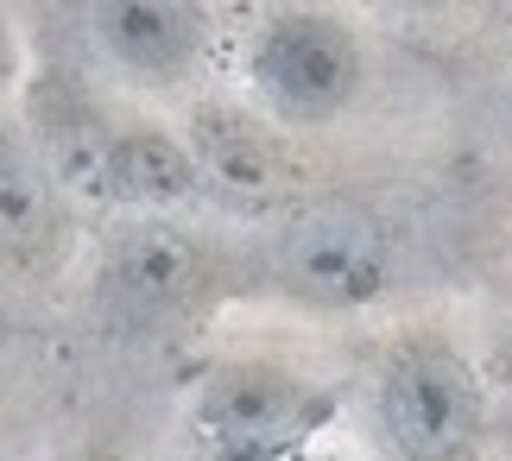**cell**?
<instances>
[{
  "instance_id": "6",
  "label": "cell",
  "mask_w": 512,
  "mask_h": 461,
  "mask_svg": "<svg viewBox=\"0 0 512 461\" xmlns=\"http://www.w3.org/2000/svg\"><path fill=\"white\" fill-rule=\"evenodd\" d=\"M203 285H209V247L177 215H121V228L102 240V259H95L102 304L133 316V323L177 316L203 297Z\"/></svg>"
},
{
  "instance_id": "13",
  "label": "cell",
  "mask_w": 512,
  "mask_h": 461,
  "mask_svg": "<svg viewBox=\"0 0 512 461\" xmlns=\"http://www.w3.org/2000/svg\"><path fill=\"white\" fill-rule=\"evenodd\" d=\"M285 461H348V455H336V449H298V455H285Z\"/></svg>"
},
{
  "instance_id": "9",
  "label": "cell",
  "mask_w": 512,
  "mask_h": 461,
  "mask_svg": "<svg viewBox=\"0 0 512 461\" xmlns=\"http://www.w3.org/2000/svg\"><path fill=\"white\" fill-rule=\"evenodd\" d=\"M190 152L203 165L209 184H222L234 196H279L291 184V146L285 127H272L260 108H228V102H203L190 114Z\"/></svg>"
},
{
  "instance_id": "3",
  "label": "cell",
  "mask_w": 512,
  "mask_h": 461,
  "mask_svg": "<svg viewBox=\"0 0 512 461\" xmlns=\"http://www.w3.org/2000/svg\"><path fill=\"white\" fill-rule=\"evenodd\" d=\"M190 424L222 461H285L329 424V392L291 360L234 354L196 379Z\"/></svg>"
},
{
  "instance_id": "14",
  "label": "cell",
  "mask_w": 512,
  "mask_h": 461,
  "mask_svg": "<svg viewBox=\"0 0 512 461\" xmlns=\"http://www.w3.org/2000/svg\"><path fill=\"white\" fill-rule=\"evenodd\" d=\"M506 133H512V95H506Z\"/></svg>"
},
{
  "instance_id": "1",
  "label": "cell",
  "mask_w": 512,
  "mask_h": 461,
  "mask_svg": "<svg viewBox=\"0 0 512 461\" xmlns=\"http://www.w3.org/2000/svg\"><path fill=\"white\" fill-rule=\"evenodd\" d=\"M373 436L386 461H481L487 386L449 335L405 329L373 360Z\"/></svg>"
},
{
  "instance_id": "8",
  "label": "cell",
  "mask_w": 512,
  "mask_h": 461,
  "mask_svg": "<svg viewBox=\"0 0 512 461\" xmlns=\"http://www.w3.org/2000/svg\"><path fill=\"white\" fill-rule=\"evenodd\" d=\"M19 120L32 127L45 165L57 171L70 203H102L114 209L108 196V152H114V114H102L76 83L64 76H32L19 89Z\"/></svg>"
},
{
  "instance_id": "11",
  "label": "cell",
  "mask_w": 512,
  "mask_h": 461,
  "mask_svg": "<svg viewBox=\"0 0 512 461\" xmlns=\"http://www.w3.org/2000/svg\"><path fill=\"white\" fill-rule=\"evenodd\" d=\"M26 89V45H19V26H13V7L0 0V108L19 102Z\"/></svg>"
},
{
  "instance_id": "4",
  "label": "cell",
  "mask_w": 512,
  "mask_h": 461,
  "mask_svg": "<svg viewBox=\"0 0 512 461\" xmlns=\"http://www.w3.org/2000/svg\"><path fill=\"white\" fill-rule=\"evenodd\" d=\"M272 272H279V291L310 310H367L392 285V234L361 203L323 196L285 215L272 240Z\"/></svg>"
},
{
  "instance_id": "12",
  "label": "cell",
  "mask_w": 512,
  "mask_h": 461,
  "mask_svg": "<svg viewBox=\"0 0 512 461\" xmlns=\"http://www.w3.org/2000/svg\"><path fill=\"white\" fill-rule=\"evenodd\" d=\"M411 13H456V7H475V0H399Z\"/></svg>"
},
{
  "instance_id": "5",
  "label": "cell",
  "mask_w": 512,
  "mask_h": 461,
  "mask_svg": "<svg viewBox=\"0 0 512 461\" xmlns=\"http://www.w3.org/2000/svg\"><path fill=\"white\" fill-rule=\"evenodd\" d=\"M83 32L114 76L152 95L190 89L215 51L209 0H83Z\"/></svg>"
},
{
  "instance_id": "2",
  "label": "cell",
  "mask_w": 512,
  "mask_h": 461,
  "mask_svg": "<svg viewBox=\"0 0 512 461\" xmlns=\"http://www.w3.org/2000/svg\"><path fill=\"white\" fill-rule=\"evenodd\" d=\"M247 95L272 127L310 133L342 120L367 89V45L329 7H279L253 26L241 51Z\"/></svg>"
},
{
  "instance_id": "10",
  "label": "cell",
  "mask_w": 512,
  "mask_h": 461,
  "mask_svg": "<svg viewBox=\"0 0 512 461\" xmlns=\"http://www.w3.org/2000/svg\"><path fill=\"white\" fill-rule=\"evenodd\" d=\"M209 190L190 139L159 127V120H114V152H108V196L127 215H177L184 203Z\"/></svg>"
},
{
  "instance_id": "7",
  "label": "cell",
  "mask_w": 512,
  "mask_h": 461,
  "mask_svg": "<svg viewBox=\"0 0 512 461\" xmlns=\"http://www.w3.org/2000/svg\"><path fill=\"white\" fill-rule=\"evenodd\" d=\"M70 253V196L19 108H0V272L51 278Z\"/></svg>"
}]
</instances>
